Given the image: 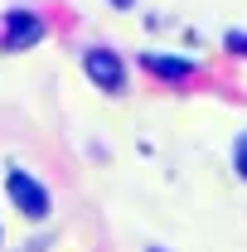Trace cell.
<instances>
[{
	"instance_id": "4",
	"label": "cell",
	"mask_w": 247,
	"mask_h": 252,
	"mask_svg": "<svg viewBox=\"0 0 247 252\" xmlns=\"http://www.w3.org/2000/svg\"><path fill=\"white\" fill-rule=\"evenodd\" d=\"M146 73H155V78H170V83H180V78H189L194 73V59H165V54H146Z\"/></svg>"
},
{
	"instance_id": "3",
	"label": "cell",
	"mask_w": 247,
	"mask_h": 252,
	"mask_svg": "<svg viewBox=\"0 0 247 252\" xmlns=\"http://www.w3.org/2000/svg\"><path fill=\"white\" fill-rule=\"evenodd\" d=\"M39 34H44V25H39V15H30V10H10L5 15V49L15 54V49H30V44H39Z\"/></svg>"
},
{
	"instance_id": "1",
	"label": "cell",
	"mask_w": 247,
	"mask_h": 252,
	"mask_svg": "<svg viewBox=\"0 0 247 252\" xmlns=\"http://www.w3.org/2000/svg\"><path fill=\"white\" fill-rule=\"evenodd\" d=\"M5 189H10V199H15V209H20L25 219H44V214H49V189L39 185L34 175L10 170V175H5Z\"/></svg>"
},
{
	"instance_id": "6",
	"label": "cell",
	"mask_w": 247,
	"mask_h": 252,
	"mask_svg": "<svg viewBox=\"0 0 247 252\" xmlns=\"http://www.w3.org/2000/svg\"><path fill=\"white\" fill-rule=\"evenodd\" d=\"M223 44H228V54H243V59H247V34H228Z\"/></svg>"
},
{
	"instance_id": "2",
	"label": "cell",
	"mask_w": 247,
	"mask_h": 252,
	"mask_svg": "<svg viewBox=\"0 0 247 252\" xmlns=\"http://www.w3.org/2000/svg\"><path fill=\"white\" fill-rule=\"evenodd\" d=\"M83 68H88V78H93L102 93H122L126 73H122V59H117L112 49H88V54H83Z\"/></svg>"
},
{
	"instance_id": "5",
	"label": "cell",
	"mask_w": 247,
	"mask_h": 252,
	"mask_svg": "<svg viewBox=\"0 0 247 252\" xmlns=\"http://www.w3.org/2000/svg\"><path fill=\"white\" fill-rule=\"evenodd\" d=\"M233 170H238V175L247 180V131L238 136V146H233Z\"/></svg>"
},
{
	"instance_id": "7",
	"label": "cell",
	"mask_w": 247,
	"mask_h": 252,
	"mask_svg": "<svg viewBox=\"0 0 247 252\" xmlns=\"http://www.w3.org/2000/svg\"><path fill=\"white\" fill-rule=\"evenodd\" d=\"M117 5H131V0H117Z\"/></svg>"
}]
</instances>
